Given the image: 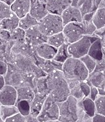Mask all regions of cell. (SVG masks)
Wrapping results in <instances>:
<instances>
[{"label": "cell", "mask_w": 105, "mask_h": 122, "mask_svg": "<svg viewBox=\"0 0 105 122\" xmlns=\"http://www.w3.org/2000/svg\"><path fill=\"white\" fill-rule=\"evenodd\" d=\"M86 81L90 86H95L97 88L105 87V51L104 50L102 59L97 61L95 70L89 74Z\"/></svg>", "instance_id": "obj_6"}, {"label": "cell", "mask_w": 105, "mask_h": 122, "mask_svg": "<svg viewBox=\"0 0 105 122\" xmlns=\"http://www.w3.org/2000/svg\"><path fill=\"white\" fill-rule=\"evenodd\" d=\"M12 13L11 6L4 2L0 1V23L4 19L10 17Z\"/></svg>", "instance_id": "obj_33"}, {"label": "cell", "mask_w": 105, "mask_h": 122, "mask_svg": "<svg viewBox=\"0 0 105 122\" xmlns=\"http://www.w3.org/2000/svg\"><path fill=\"white\" fill-rule=\"evenodd\" d=\"M63 73L66 80L85 81L88 79L89 73L80 59L70 57L63 63Z\"/></svg>", "instance_id": "obj_2"}, {"label": "cell", "mask_w": 105, "mask_h": 122, "mask_svg": "<svg viewBox=\"0 0 105 122\" xmlns=\"http://www.w3.org/2000/svg\"><path fill=\"white\" fill-rule=\"evenodd\" d=\"M47 1L43 0H31L30 14L39 22L49 13L47 9Z\"/></svg>", "instance_id": "obj_12"}, {"label": "cell", "mask_w": 105, "mask_h": 122, "mask_svg": "<svg viewBox=\"0 0 105 122\" xmlns=\"http://www.w3.org/2000/svg\"><path fill=\"white\" fill-rule=\"evenodd\" d=\"M60 122L58 119V120H50V121H47V122Z\"/></svg>", "instance_id": "obj_46"}, {"label": "cell", "mask_w": 105, "mask_h": 122, "mask_svg": "<svg viewBox=\"0 0 105 122\" xmlns=\"http://www.w3.org/2000/svg\"><path fill=\"white\" fill-rule=\"evenodd\" d=\"M80 86L85 97H89L90 94V91H91V86L89 85L86 81H82L80 82Z\"/></svg>", "instance_id": "obj_37"}, {"label": "cell", "mask_w": 105, "mask_h": 122, "mask_svg": "<svg viewBox=\"0 0 105 122\" xmlns=\"http://www.w3.org/2000/svg\"><path fill=\"white\" fill-rule=\"evenodd\" d=\"M96 114H100L105 116V95H98L95 100Z\"/></svg>", "instance_id": "obj_31"}, {"label": "cell", "mask_w": 105, "mask_h": 122, "mask_svg": "<svg viewBox=\"0 0 105 122\" xmlns=\"http://www.w3.org/2000/svg\"><path fill=\"white\" fill-rule=\"evenodd\" d=\"M0 122H4L3 119H2L1 118V117H0Z\"/></svg>", "instance_id": "obj_48"}, {"label": "cell", "mask_w": 105, "mask_h": 122, "mask_svg": "<svg viewBox=\"0 0 105 122\" xmlns=\"http://www.w3.org/2000/svg\"><path fill=\"white\" fill-rule=\"evenodd\" d=\"M20 19L19 17H17L14 13H12L10 17L4 19L0 23V29L5 30L10 32L14 31L15 29L18 27Z\"/></svg>", "instance_id": "obj_19"}, {"label": "cell", "mask_w": 105, "mask_h": 122, "mask_svg": "<svg viewBox=\"0 0 105 122\" xmlns=\"http://www.w3.org/2000/svg\"><path fill=\"white\" fill-rule=\"evenodd\" d=\"M98 91H99V95H102V96L105 95V88H98Z\"/></svg>", "instance_id": "obj_44"}, {"label": "cell", "mask_w": 105, "mask_h": 122, "mask_svg": "<svg viewBox=\"0 0 105 122\" xmlns=\"http://www.w3.org/2000/svg\"></svg>", "instance_id": "obj_52"}, {"label": "cell", "mask_w": 105, "mask_h": 122, "mask_svg": "<svg viewBox=\"0 0 105 122\" xmlns=\"http://www.w3.org/2000/svg\"><path fill=\"white\" fill-rule=\"evenodd\" d=\"M92 22L97 29L105 27V7L97 8L94 11Z\"/></svg>", "instance_id": "obj_20"}, {"label": "cell", "mask_w": 105, "mask_h": 122, "mask_svg": "<svg viewBox=\"0 0 105 122\" xmlns=\"http://www.w3.org/2000/svg\"><path fill=\"white\" fill-rule=\"evenodd\" d=\"M63 65V63L56 61L54 60H45L43 64L41 67V69L47 75L48 74L51 73L53 71H55V70L62 71Z\"/></svg>", "instance_id": "obj_22"}, {"label": "cell", "mask_w": 105, "mask_h": 122, "mask_svg": "<svg viewBox=\"0 0 105 122\" xmlns=\"http://www.w3.org/2000/svg\"><path fill=\"white\" fill-rule=\"evenodd\" d=\"M95 35H96L98 37H99L100 38H101L103 36L105 35V27H103V28H101V29H97L95 33H94Z\"/></svg>", "instance_id": "obj_41"}, {"label": "cell", "mask_w": 105, "mask_h": 122, "mask_svg": "<svg viewBox=\"0 0 105 122\" xmlns=\"http://www.w3.org/2000/svg\"><path fill=\"white\" fill-rule=\"evenodd\" d=\"M26 122H41L38 120L37 117L33 116L31 114L26 117Z\"/></svg>", "instance_id": "obj_42"}, {"label": "cell", "mask_w": 105, "mask_h": 122, "mask_svg": "<svg viewBox=\"0 0 105 122\" xmlns=\"http://www.w3.org/2000/svg\"><path fill=\"white\" fill-rule=\"evenodd\" d=\"M34 86H35L36 92L49 95V91L47 86V76L40 77V78H36L34 81Z\"/></svg>", "instance_id": "obj_24"}, {"label": "cell", "mask_w": 105, "mask_h": 122, "mask_svg": "<svg viewBox=\"0 0 105 122\" xmlns=\"http://www.w3.org/2000/svg\"><path fill=\"white\" fill-rule=\"evenodd\" d=\"M72 4V0H47L46 6L49 13L61 15Z\"/></svg>", "instance_id": "obj_13"}, {"label": "cell", "mask_w": 105, "mask_h": 122, "mask_svg": "<svg viewBox=\"0 0 105 122\" xmlns=\"http://www.w3.org/2000/svg\"><path fill=\"white\" fill-rule=\"evenodd\" d=\"M68 45H69L68 44L65 43L64 44H63L57 49V54L53 59L55 61L61 63H64L68 58L71 57L68 51Z\"/></svg>", "instance_id": "obj_26"}, {"label": "cell", "mask_w": 105, "mask_h": 122, "mask_svg": "<svg viewBox=\"0 0 105 122\" xmlns=\"http://www.w3.org/2000/svg\"><path fill=\"white\" fill-rule=\"evenodd\" d=\"M70 89V95L74 97L78 102H81L85 98V95L83 93L80 86V82L78 80H66Z\"/></svg>", "instance_id": "obj_18"}, {"label": "cell", "mask_w": 105, "mask_h": 122, "mask_svg": "<svg viewBox=\"0 0 105 122\" xmlns=\"http://www.w3.org/2000/svg\"><path fill=\"white\" fill-rule=\"evenodd\" d=\"M8 71V67L5 62L0 60V75L5 76L7 73Z\"/></svg>", "instance_id": "obj_38"}, {"label": "cell", "mask_w": 105, "mask_h": 122, "mask_svg": "<svg viewBox=\"0 0 105 122\" xmlns=\"http://www.w3.org/2000/svg\"><path fill=\"white\" fill-rule=\"evenodd\" d=\"M15 0H2V2H4V3H7L9 5H11L12 3L14 2Z\"/></svg>", "instance_id": "obj_45"}, {"label": "cell", "mask_w": 105, "mask_h": 122, "mask_svg": "<svg viewBox=\"0 0 105 122\" xmlns=\"http://www.w3.org/2000/svg\"><path fill=\"white\" fill-rule=\"evenodd\" d=\"M92 122H105V116L100 114H95L92 117Z\"/></svg>", "instance_id": "obj_40"}, {"label": "cell", "mask_w": 105, "mask_h": 122, "mask_svg": "<svg viewBox=\"0 0 105 122\" xmlns=\"http://www.w3.org/2000/svg\"><path fill=\"white\" fill-rule=\"evenodd\" d=\"M38 28L46 36L62 32L64 24L60 15L48 13L43 19L38 22Z\"/></svg>", "instance_id": "obj_3"}, {"label": "cell", "mask_w": 105, "mask_h": 122, "mask_svg": "<svg viewBox=\"0 0 105 122\" xmlns=\"http://www.w3.org/2000/svg\"><path fill=\"white\" fill-rule=\"evenodd\" d=\"M26 117L23 116L20 113L15 114L13 116L9 117L7 119H5L4 122H26Z\"/></svg>", "instance_id": "obj_36"}, {"label": "cell", "mask_w": 105, "mask_h": 122, "mask_svg": "<svg viewBox=\"0 0 105 122\" xmlns=\"http://www.w3.org/2000/svg\"><path fill=\"white\" fill-rule=\"evenodd\" d=\"M17 101V88L11 85L5 84L0 89L1 105H16Z\"/></svg>", "instance_id": "obj_10"}, {"label": "cell", "mask_w": 105, "mask_h": 122, "mask_svg": "<svg viewBox=\"0 0 105 122\" xmlns=\"http://www.w3.org/2000/svg\"><path fill=\"white\" fill-rule=\"evenodd\" d=\"M80 60L85 65V67L88 70L89 74L91 73L95 70V69L97 66V60H95L94 58L91 57L90 56H89L88 54H87L86 56H83V57H81Z\"/></svg>", "instance_id": "obj_32"}, {"label": "cell", "mask_w": 105, "mask_h": 122, "mask_svg": "<svg viewBox=\"0 0 105 122\" xmlns=\"http://www.w3.org/2000/svg\"><path fill=\"white\" fill-rule=\"evenodd\" d=\"M91 44L92 43L88 36H85L80 40L68 45V53L71 57L80 59L88 54Z\"/></svg>", "instance_id": "obj_8"}, {"label": "cell", "mask_w": 105, "mask_h": 122, "mask_svg": "<svg viewBox=\"0 0 105 122\" xmlns=\"http://www.w3.org/2000/svg\"><path fill=\"white\" fill-rule=\"evenodd\" d=\"M64 25L70 23H81L83 20V15L80 9L74 6H70L60 15Z\"/></svg>", "instance_id": "obj_11"}, {"label": "cell", "mask_w": 105, "mask_h": 122, "mask_svg": "<svg viewBox=\"0 0 105 122\" xmlns=\"http://www.w3.org/2000/svg\"><path fill=\"white\" fill-rule=\"evenodd\" d=\"M83 107L86 114L93 117L96 114L95 112V104L94 100H91L89 97H85L82 100Z\"/></svg>", "instance_id": "obj_28"}, {"label": "cell", "mask_w": 105, "mask_h": 122, "mask_svg": "<svg viewBox=\"0 0 105 122\" xmlns=\"http://www.w3.org/2000/svg\"><path fill=\"white\" fill-rule=\"evenodd\" d=\"M102 49H103V50L105 51V45L102 46Z\"/></svg>", "instance_id": "obj_47"}, {"label": "cell", "mask_w": 105, "mask_h": 122, "mask_svg": "<svg viewBox=\"0 0 105 122\" xmlns=\"http://www.w3.org/2000/svg\"><path fill=\"white\" fill-rule=\"evenodd\" d=\"M59 104L60 122H76L79 118L78 101L74 97L70 96L65 101Z\"/></svg>", "instance_id": "obj_4"}, {"label": "cell", "mask_w": 105, "mask_h": 122, "mask_svg": "<svg viewBox=\"0 0 105 122\" xmlns=\"http://www.w3.org/2000/svg\"><path fill=\"white\" fill-rule=\"evenodd\" d=\"M37 25H38V21L36 19H35L30 13H28L20 19L18 27L26 31L29 29Z\"/></svg>", "instance_id": "obj_25"}, {"label": "cell", "mask_w": 105, "mask_h": 122, "mask_svg": "<svg viewBox=\"0 0 105 122\" xmlns=\"http://www.w3.org/2000/svg\"><path fill=\"white\" fill-rule=\"evenodd\" d=\"M79 107V118L76 122H92V117L88 116L83 107L82 101L78 102Z\"/></svg>", "instance_id": "obj_34"}, {"label": "cell", "mask_w": 105, "mask_h": 122, "mask_svg": "<svg viewBox=\"0 0 105 122\" xmlns=\"http://www.w3.org/2000/svg\"><path fill=\"white\" fill-rule=\"evenodd\" d=\"M41 122H46L50 120H58L59 117V104L49 94L43 104L42 109L37 117Z\"/></svg>", "instance_id": "obj_5"}, {"label": "cell", "mask_w": 105, "mask_h": 122, "mask_svg": "<svg viewBox=\"0 0 105 122\" xmlns=\"http://www.w3.org/2000/svg\"><path fill=\"white\" fill-rule=\"evenodd\" d=\"M49 94L57 102L60 103L70 97V89L63 71L55 70L47 75Z\"/></svg>", "instance_id": "obj_1"}, {"label": "cell", "mask_w": 105, "mask_h": 122, "mask_svg": "<svg viewBox=\"0 0 105 122\" xmlns=\"http://www.w3.org/2000/svg\"><path fill=\"white\" fill-rule=\"evenodd\" d=\"M63 33L64 36L66 43L70 44L82 39L85 36V30L81 23H70L64 26Z\"/></svg>", "instance_id": "obj_7"}, {"label": "cell", "mask_w": 105, "mask_h": 122, "mask_svg": "<svg viewBox=\"0 0 105 122\" xmlns=\"http://www.w3.org/2000/svg\"><path fill=\"white\" fill-rule=\"evenodd\" d=\"M0 1H2V0H0Z\"/></svg>", "instance_id": "obj_50"}, {"label": "cell", "mask_w": 105, "mask_h": 122, "mask_svg": "<svg viewBox=\"0 0 105 122\" xmlns=\"http://www.w3.org/2000/svg\"><path fill=\"white\" fill-rule=\"evenodd\" d=\"M34 49L38 56L45 60H53L57 51V48L47 42L37 46Z\"/></svg>", "instance_id": "obj_15"}, {"label": "cell", "mask_w": 105, "mask_h": 122, "mask_svg": "<svg viewBox=\"0 0 105 122\" xmlns=\"http://www.w3.org/2000/svg\"><path fill=\"white\" fill-rule=\"evenodd\" d=\"M43 1H47V0H43Z\"/></svg>", "instance_id": "obj_49"}, {"label": "cell", "mask_w": 105, "mask_h": 122, "mask_svg": "<svg viewBox=\"0 0 105 122\" xmlns=\"http://www.w3.org/2000/svg\"><path fill=\"white\" fill-rule=\"evenodd\" d=\"M83 29L85 30V36H92L93 35L95 30H97L96 26L94 25L92 20H82Z\"/></svg>", "instance_id": "obj_35"}, {"label": "cell", "mask_w": 105, "mask_h": 122, "mask_svg": "<svg viewBox=\"0 0 105 122\" xmlns=\"http://www.w3.org/2000/svg\"><path fill=\"white\" fill-rule=\"evenodd\" d=\"M31 102L28 100H20L17 102L16 106L20 114L24 116H28L31 113Z\"/></svg>", "instance_id": "obj_29"}, {"label": "cell", "mask_w": 105, "mask_h": 122, "mask_svg": "<svg viewBox=\"0 0 105 122\" xmlns=\"http://www.w3.org/2000/svg\"><path fill=\"white\" fill-rule=\"evenodd\" d=\"M99 95V91H98V88L95 86H91V91H90V94L89 97L95 101V100L96 99L97 96Z\"/></svg>", "instance_id": "obj_39"}, {"label": "cell", "mask_w": 105, "mask_h": 122, "mask_svg": "<svg viewBox=\"0 0 105 122\" xmlns=\"http://www.w3.org/2000/svg\"><path fill=\"white\" fill-rule=\"evenodd\" d=\"M18 113L19 112L16 105H1L0 106V117L3 121Z\"/></svg>", "instance_id": "obj_23"}, {"label": "cell", "mask_w": 105, "mask_h": 122, "mask_svg": "<svg viewBox=\"0 0 105 122\" xmlns=\"http://www.w3.org/2000/svg\"><path fill=\"white\" fill-rule=\"evenodd\" d=\"M5 84L6 82L5 77L2 76V75H0V89H1V88H3V86L5 85Z\"/></svg>", "instance_id": "obj_43"}, {"label": "cell", "mask_w": 105, "mask_h": 122, "mask_svg": "<svg viewBox=\"0 0 105 122\" xmlns=\"http://www.w3.org/2000/svg\"><path fill=\"white\" fill-rule=\"evenodd\" d=\"M17 102L20 100H28L31 102L34 99L36 91L30 85H25L17 88Z\"/></svg>", "instance_id": "obj_16"}, {"label": "cell", "mask_w": 105, "mask_h": 122, "mask_svg": "<svg viewBox=\"0 0 105 122\" xmlns=\"http://www.w3.org/2000/svg\"><path fill=\"white\" fill-rule=\"evenodd\" d=\"M47 38L40 31L37 25L26 31V42L34 48L41 44L47 42Z\"/></svg>", "instance_id": "obj_9"}, {"label": "cell", "mask_w": 105, "mask_h": 122, "mask_svg": "<svg viewBox=\"0 0 105 122\" xmlns=\"http://www.w3.org/2000/svg\"><path fill=\"white\" fill-rule=\"evenodd\" d=\"M47 43L57 49L64 44L66 43V40L63 32L48 36Z\"/></svg>", "instance_id": "obj_27"}, {"label": "cell", "mask_w": 105, "mask_h": 122, "mask_svg": "<svg viewBox=\"0 0 105 122\" xmlns=\"http://www.w3.org/2000/svg\"><path fill=\"white\" fill-rule=\"evenodd\" d=\"M31 0H15L11 5L12 12L20 19L28 14L30 11Z\"/></svg>", "instance_id": "obj_14"}, {"label": "cell", "mask_w": 105, "mask_h": 122, "mask_svg": "<svg viewBox=\"0 0 105 122\" xmlns=\"http://www.w3.org/2000/svg\"><path fill=\"white\" fill-rule=\"evenodd\" d=\"M48 95L43 94L36 92L34 99L30 103L31 106V113L30 114L34 117H37L42 109L43 104L46 101Z\"/></svg>", "instance_id": "obj_17"}, {"label": "cell", "mask_w": 105, "mask_h": 122, "mask_svg": "<svg viewBox=\"0 0 105 122\" xmlns=\"http://www.w3.org/2000/svg\"><path fill=\"white\" fill-rule=\"evenodd\" d=\"M10 39L16 41V42L18 44L26 42V31L18 27L14 31L11 32Z\"/></svg>", "instance_id": "obj_30"}, {"label": "cell", "mask_w": 105, "mask_h": 122, "mask_svg": "<svg viewBox=\"0 0 105 122\" xmlns=\"http://www.w3.org/2000/svg\"><path fill=\"white\" fill-rule=\"evenodd\" d=\"M0 106H1V104H0Z\"/></svg>", "instance_id": "obj_51"}, {"label": "cell", "mask_w": 105, "mask_h": 122, "mask_svg": "<svg viewBox=\"0 0 105 122\" xmlns=\"http://www.w3.org/2000/svg\"><path fill=\"white\" fill-rule=\"evenodd\" d=\"M88 55L94 58L97 61L101 60L103 57V49L100 42V39L95 41L91 44L89 50Z\"/></svg>", "instance_id": "obj_21"}]
</instances>
